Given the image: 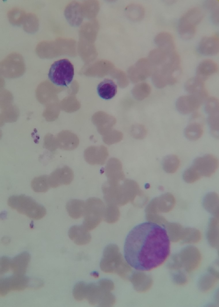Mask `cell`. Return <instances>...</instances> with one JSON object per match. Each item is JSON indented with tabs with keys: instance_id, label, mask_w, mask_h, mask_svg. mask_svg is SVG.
Wrapping results in <instances>:
<instances>
[{
	"instance_id": "9",
	"label": "cell",
	"mask_w": 219,
	"mask_h": 307,
	"mask_svg": "<svg viewBox=\"0 0 219 307\" xmlns=\"http://www.w3.org/2000/svg\"><path fill=\"white\" fill-rule=\"evenodd\" d=\"M205 99L195 95L189 94L179 97L176 103L178 111L182 114H187L196 112Z\"/></svg>"
},
{
	"instance_id": "43",
	"label": "cell",
	"mask_w": 219,
	"mask_h": 307,
	"mask_svg": "<svg viewBox=\"0 0 219 307\" xmlns=\"http://www.w3.org/2000/svg\"><path fill=\"white\" fill-rule=\"evenodd\" d=\"M116 211L112 207H110L107 210L106 215V219L108 222L114 221L116 217Z\"/></svg>"
},
{
	"instance_id": "13",
	"label": "cell",
	"mask_w": 219,
	"mask_h": 307,
	"mask_svg": "<svg viewBox=\"0 0 219 307\" xmlns=\"http://www.w3.org/2000/svg\"><path fill=\"white\" fill-rule=\"evenodd\" d=\"M219 34L215 33L212 35L203 37L199 44V50L202 54L208 55L217 54L219 50Z\"/></svg>"
},
{
	"instance_id": "22",
	"label": "cell",
	"mask_w": 219,
	"mask_h": 307,
	"mask_svg": "<svg viewBox=\"0 0 219 307\" xmlns=\"http://www.w3.org/2000/svg\"><path fill=\"white\" fill-rule=\"evenodd\" d=\"M154 41L158 47L171 50H176L174 38L169 32L163 31L159 33L155 36Z\"/></svg>"
},
{
	"instance_id": "32",
	"label": "cell",
	"mask_w": 219,
	"mask_h": 307,
	"mask_svg": "<svg viewBox=\"0 0 219 307\" xmlns=\"http://www.w3.org/2000/svg\"><path fill=\"white\" fill-rule=\"evenodd\" d=\"M211 275L209 274L204 276L200 281V286L202 290L208 291L212 288L218 279V273L212 270H211Z\"/></svg>"
},
{
	"instance_id": "27",
	"label": "cell",
	"mask_w": 219,
	"mask_h": 307,
	"mask_svg": "<svg viewBox=\"0 0 219 307\" xmlns=\"http://www.w3.org/2000/svg\"><path fill=\"white\" fill-rule=\"evenodd\" d=\"M180 161L178 157L173 154L165 156L163 159L162 165L164 170L166 173L172 174L178 169Z\"/></svg>"
},
{
	"instance_id": "7",
	"label": "cell",
	"mask_w": 219,
	"mask_h": 307,
	"mask_svg": "<svg viewBox=\"0 0 219 307\" xmlns=\"http://www.w3.org/2000/svg\"><path fill=\"white\" fill-rule=\"evenodd\" d=\"M30 279L24 275L15 274L2 278L0 281V295L4 297L12 291H20L28 287Z\"/></svg>"
},
{
	"instance_id": "18",
	"label": "cell",
	"mask_w": 219,
	"mask_h": 307,
	"mask_svg": "<svg viewBox=\"0 0 219 307\" xmlns=\"http://www.w3.org/2000/svg\"><path fill=\"white\" fill-rule=\"evenodd\" d=\"M30 254L22 252L11 260L10 269L15 274L24 275L26 273L30 260Z\"/></svg>"
},
{
	"instance_id": "20",
	"label": "cell",
	"mask_w": 219,
	"mask_h": 307,
	"mask_svg": "<svg viewBox=\"0 0 219 307\" xmlns=\"http://www.w3.org/2000/svg\"><path fill=\"white\" fill-rule=\"evenodd\" d=\"M117 86L113 81L105 79L98 85L97 93L101 98L109 100L113 98L117 92Z\"/></svg>"
},
{
	"instance_id": "21",
	"label": "cell",
	"mask_w": 219,
	"mask_h": 307,
	"mask_svg": "<svg viewBox=\"0 0 219 307\" xmlns=\"http://www.w3.org/2000/svg\"><path fill=\"white\" fill-rule=\"evenodd\" d=\"M85 202L77 199H71L66 203V208L69 215L74 219H79L83 216Z\"/></svg>"
},
{
	"instance_id": "8",
	"label": "cell",
	"mask_w": 219,
	"mask_h": 307,
	"mask_svg": "<svg viewBox=\"0 0 219 307\" xmlns=\"http://www.w3.org/2000/svg\"><path fill=\"white\" fill-rule=\"evenodd\" d=\"M219 165L217 158L212 154L198 157L191 166L201 177H210L217 170Z\"/></svg>"
},
{
	"instance_id": "17",
	"label": "cell",
	"mask_w": 219,
	"mask_h": 307,
	"mask_svg": "<svg viewBox=\"0 0 219 307\" xmlns=\"http://www.w3.org/2000/svg\"><path fill=\"white\" fill-rule=\"evenodd\" d=\"M184 88L190 94L200 97L205 100L208 96L204 81L196 76L189 79L185 84Z\"/></svg>"
},
{
	"instance_id": "2",
	"label": "cell",
	"mask_w": 219,
	"mask_h": 307,
	"mask_svg": "<svg viewBox=\"0 0 219 307\" xmlns=\"http://www.w3.org/2000/svg\"><path fill=\"white\" fill-rule=\"evenodd\" d=\"M7 204L11 208L32 219H40L46 213L44 207L32 198L24 194L10 196Z\"/></svg>"
},
{
	"instance_id": "35",
	"label": "cell",
	"mask_w": 219,
	"mask_h": 307,
	"mask_svg": "<svg viewBox=\"0 0 219 307\" xmlns=\"http://www.w3.org/2000/svg\"><path fill=\"white\" fill-rule=\"evenodd\" d=\"M87 284L84 282H79L74 286L73 291L74 297L76 300L80 301L86 299Z\"/></svg>"
},
{
	"instance_id": "31",
	"label": "cell",
	"mask_w": 219,
	"mask_h": 307,
	"mask_svg": "<svg viewBox=\"0 0 219 307\" xmlns=\"http://www.w3.org/2000/svg\"><path fill=\"white\" fill-rule=\"evenodd\" d=\"M26 15L25 12L18 7H14L10 10L7 14L10 22L15 25H19L22 23Z\"/></svg>"
},
{
	"instance_id": "33",
	"label": "cell",
	"mask_w": 219,
	"mask_h": 307,
	"mask_svg": "<svg viewBox=\"0 0 219 307\" xmlns=\"http://www.w3.org/2000/svg\"><path fill=\"white\" fill-rule=\"evenodd\" d=\"M122 133L118 130H111L102 136L104 142L108 145L118 143L123 139Z\"/></svg>"
},
{
	"instance_id": "10",
	"label": "cell",
	"mask_w": 219,
	"mask_h": 307,
	"mask_svg": "<svg viewBox=\"0 0 219 307\" xmlns=\"http://www.w3.org/2000/svg\"><path fill=\"white\" fill-rule=\"evenodd\" d=\"M74 178L72 170L67 166L58 168L48 176L50 187L56 188L62 185L70 184Z\"/></svg>"
},
{
	"instance_id": "19",
	"label": "cell",
	"mask_w": 219,
	"mask_h": 307,
	"mask_svg": "<svg viewBox=\"0 0 219 307\" xmlns=\"http://www.w3.org/2000/svg\"><path fill=\"white\" fill-rule=\"evenodd\" d=\"M218 70V66L215 61L210 59H206L198 65L196 69V76L205 81Z\"/></svg>"
},
{
	"instance_id": "1",
	"label": "cell",
	"mask_w": 219,
	"mask_h": 307,
	"mask_svg": "<svg viewBox=\"0 0 219 307\" xmlns=\"http://www.w3.org/2000/svg\"><path fill=\"white\" fill-rule=\"evenodd\" d=\"M124 255L134 268L146 271L163 264L170 253V239L166 230L151 222L134 227L125 239Z\"/></svg>"
},
{
	"instance_id": "28",
	"label": "cell",
	"mask_w": 219,
	"mask_h": 307,
	"mask_svg": "<svg viewBox=\"0 0 219 307\" xmlns=\"http://www.w3.org/2000/svg\"><path fill=\"white\" fill-rule=\"evenodd\" d=\"M22 23L24 30L30 33L36 32L39 25L38 17L35 14L32 13L26 14Z\"/></svg>"
},
{
	"instance_id": "11",
	"label": "cell",
	"mask_w": 219,
	"mask_h": 307,
	"mask_svg": "<svg viewBox=\"0 0 219 307\" xmlns=\"http://www.w3.org/2000/svg\"><path fill=\"white\" fill-rule=\"evenodd\" d=\"M108 156L107 148L103 145L89 146L84 151L86 161L91 165H104Z\"/></svg>"
},
{
	"instance_id": "42",
	"label": "cell",
	"mask_w": 219,
	"mask_h": 307,
	"mask_svg": "<svg viewBox=\"0 0 219 307\" xmlns=\"http://www.w3.org/2000/svg\"><path fill=\"white\" fill-rule=\"evenodd\" d=\"M11 260L8 257L3 256L0 259V274H3L10 269Z\"/></svg>"
},
{
	"instance_id": "5",
	"label": "cell",
	"mask_w": 219,
	"mask_h": 307,
	"mask_svg": "<svg viewBox=\"0 0 219 307\" xmlns=\"http://www.w3.org/2000/svg\"><path fill=\"white\" fill-rule=\"evenodd\" d=\"M172 260L170 266L172 269L178 270L183 267L189 273L198 267L201 261V255L196 248L190 246L183 249L178 254L173 256Z\"/></svg>"
},
{
	"instance_id": "40",
	"label": "cell",
	"mask_w": 219,
	"mask_h": 307,
	"mask_svg": "<svg viewBox=\"0 0 219 307\" xmlns=\"http://www.w3.org/2000/svg\"><path fill=\"white\" fill-rule=\"evenodd\" d=\"M44 146L50 151H55L58 148L56 137L50 133L46 134L44 139Z\"/></svg>"
},
{
	"instance_id": "26",
	"label": "cell",
	"mask_w": 219,
	"mask_h": 307,
	"mask_svg": "<svg viewBox=\"0 0 219 307\" xmlns=\"http://www.w3.org/2000/svg\"><path fill=\"white\" fill-rule=\"evenodd\" d=\"M125 12L127 16L134 21L141 20L143 18L145 14L143 7L136 4H131L128 5L125 8Z\"/></svg>"
},
{
	"instance_id": "38",
	"label": "cell",
	"mask_w": 219,
	"mask_h": 307,
	"mask_svg": "<svg viewBox=\"0 0 219 307\" xmlns=\"http://www.w3.org/2000/svg\"><path fill=\"white\" fill-rule=\"evenodd\" d=\"M208 123L211 132L217 138H219V114L208 115Z\"/></svg>"
},
{
	"instance_id": "25",
	"label": "cell",
	"mask_w": 219,
	"mask_h": 307,
	"mask_svg": "<svg viewBox=\"0 0 219 307\" xmlns=\"http://www.w3.org/2000/svg\"><path fill=\"white\" fill-rule=\"evenodd\" d=\"M218 198L215 193L208 194L203 201V205L209 212L212 213L217 218L219 217Z\"/></svg>"
},
{
	"instance_id": "14",
	"label": "cell",
	"mask_w": 219,
	"mask_h": 307,
	"mask_svg": "<svg viewBox=\"0 0 219 307\" xmlns=\"http://www.w3.org/2000/svg\"><path fill=\"white\" fill-rule=\"evenodd\" d=\"M105 173L109 181L117 182L123 178L124 174L121 162L117 158L112 157L108 160Z\"/></svg>"
},
{
	"instance_id": "41",
	"label": "cell",
	"mask_w": 219,
	"mask_h": 307,
	"mask_svg": "<svg viewBox=\"0 0 219 307\" xmlns=\"http://www.w3.org/2000/svg\"><path fill=\"white\" fill-rule=\"evenodd\" d=\"M131 134L134 138L141 139L146 137L147 131L144 127L140 125H136L132 127Z\"/></svg>"
},
{
	"instance_id": "23",
	"label": "cell",
	"mask_w": 219,
	"mask_h": 307,
	"mask_svg": "<svg viewBox=\"0 0 219 307\" xmlns=\"http://www.w3.org/2000/svg\"><path fill=\"white\" fill-rule=\"evenodd\" d=\"M104 292L98 285L90 283L87 285L86 299L92 305L98 303L104 295Z\"/></svg>"
},
{
	"instance_id": "6",
	"label": "cell",
	"mask_w": 219,
	"mask_h": 307,
	"mask_svg": "<svg viewBox=\"0 0 219 307\" xmlns=\"http://www.w3.org/2000/svg\"><path fill=\"white\" fill-rule=\"evenodd\" d=\"M103 205L101 200L95 197L89 198L85 202L82 225L88 231L95 228L100 222Z\"/></svg>"
},
{
	"instance_id": "4",
	"label": "cell",
	"mask_w": 219,
	"mask_h": 307,
	"mask_svg": "<svg viewBox=\"0 0 219 307\" xmlns=\"http://www.w3.org/2000/svg\"><path fill=\"white\" fill-rule=\"evenodd\" d=\"M204 13L200 7H192L185 12L180 18L178 30L180 36L189 39L194 35L197 25L202 20Z\"/></svg>"
},
{
	"instance_id": "44",
	"label": "cell",
	"mask_w": 219,
	"mask_h": 307,
	"mask_svg": "<svg viewBox=\"0 0 219 307\" xmlns=\"http://www.w3.org/2000/svg\"><path fill=\"white\" fill-rule=\"evenodd\" d=\"M44 283L41 280L39 279H34L32 281L31 284H29V287L33 288H38L42 287L43 286Z\"/></svg>"
},
{
	"instance_id": "45",
	"label": "cell",
	"mask_w": 219,
	"mask_h": 307,
	"mask_svg": "<svg viewBox=\"0 0 219 307\" xmlns=\"http://www.w3.org/2000/svg\"><path fill=\"white\" fill-rule=\"evenodd\" d=\"M91 275L95 278H98L99 277L98 273L96 272L92 273L91 274Z\"/></svg>"
},
{
	"instance_id": "12",
	"label": "cell",
	"mask_w": 219,
	"mask_h": 307,
	"mask_svg": "<svg viewBox=\"0 0 219 307\" xmlns=\"http://www.w3.org/2000/svg\"><path fill=\"white\" fill-rule=\"evenodd\" d=\"M58 148L63 150L71 151L76 148L79 139L75 133L67 130H63L56 136Z\"/></svg>"
},
{
	"instance_id": "15",
	"label": "cell",
	"mask_w": 219,
	"mask_h": 307,
	"mask_svg": "<svg viewBox=\"0 0 219 307\" xmlns=\"http://www.w3.org/2000/svg\"><path fill=\"white\" fill-rule=\"evenodd\" d=\"M69 238L78 245H84L91 241V236L89 231L82 225H74L71 227L68 231Z\"/></svg>"
},
{
	"instance_id": "34",
	"label": "cell",
	"mask_w": 219,
	"mask_h": 307,
	"mask_svg": "<svg viewBox=\"0 0 219 307\" xmlns=\"http://www.w3.org/2000/svg\"><path fill=\"white\" fill-rule=\"evenodd\" d=\"M201 238V233L199 230L193 228H186L182 242L184 243H195L198 242Z\"/></svg>"
},
{
	"instance_id": "39",
	"label": "cell",
	"mask_w": 219,
	"mask_h": 307,
	"mask_svg": "<svg viewBox=\"0 0 219 307\" xmlns=\"http://www.w3.org/2000/svg\"><path fill=\"white\" fill-rule=\"evenodd\" d=\"M183 177L185 182L192 183L199 180L201 177L191 166L184 172Z\"/></svg>"
},
{
	"instance_id": "16",
	"label": "cell",
	"mask_w": 219,
	"mask_h": 307,
	"mask_svg": "<svg viewBox=\"0 0 219 307\" xmlns=\"http://www.w3.org/2000/svg\"><path fill=\"white\" fill-rule=\"evenodd\" d=\"M201 115L197 112H194L192 116L193 121L190 123L184 130L186 137L191 141H196L199 139L202 135L203 128L201 122L197 121Z\"/></svg>"
},
{
	"instance_id": "3",
	"label": "cell",
	"mask_w": 219,
	"mask_h": 307,
	"mask_svg": "<svg viewBox=\"0 0 219 307\" xmlns=\"http://www.w3.org/2000/svg\"><path fill=\"white\" fill-rule=\"evenodd\" d=\"M74 76L73 64L68 59H62L54 62L51 66L48 73L49 79L54 85L67 87Z\"/></svg>"
},
{
	"instance_id": "29",
	"label": "cell",
	"mask_w": 219,
	"mask_h": 307,
	"mask_svg": "<svg viewBox=\"0 0 219 307\" xmlns=\"http://www.w3.org/2000/svg\"><path fill=\"white\" fill-rule=\"evenodd\" d=\"M31 186L33 190L36 192H45L50 187L48 181V176L42 175L34 177L32 181Z\"/></svg>"
},
{
	"instance_id": "37",
	"label": "cell",
	"mask_w": 219,
	"mask_h": 307,
	"mask_svg": "<svg viewBox=\"0 0 219 307\" xmlns=\"http://www.w3.org/2000/svg\"><path fill=\"white\" fill-rule=\"evenodd\" d=\"M206 7L211 10L213 22L216 24L219 22V1L218 0H209L206 2Z\"/></svg>"
},
{
	"instance_id": "24",
	"label": "cell",
	"mask_w": 219,
	"mask_h": 307,
	"mask_svg": "<svg viewBox=\"0 0 219 307\" xmlns=\"http://www.w3.org/2000/svg\"><path fill=\"white\" fill-rule=\"evenodd\" d=\"M207 237L211 245L218 248L219 241L218 218H212L210 221L207 233Z\"/></svg>"
},
{
	"instance_id": "30",
	"label": "cell",
	"mask_w": 219,
	"mask_h": 307,
	"mask_svg": "<svg viewBox=\"0 0 219 307\" xmlns=\"http://www.w3.org/2000/svg\"><path fill=\"white\" fill-rule=\"evenodd\" d=\"M168 228L169 237L171 240L176 242L182 240L184 235L185 229L179 224L171 223Z\"/></svg>"
},
{
	"instance_id": "36",
	"label": "cell",
	"mask_w": 219,
	"mask_h": 307,
	"mask_svg": "<svg viewBox=\"0 0 219 307\" xmlns=\"http://www.w3.org/2000/svg\"><path fill=\"white\" fill-rule=\"evenodd\" d=\"M219 100L216 98H208L205 104V110L208 115L219 114Z\"/></svg>"
}]
</instances>
